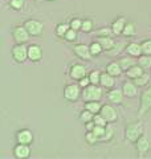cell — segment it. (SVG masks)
Listing matches in <instances>:
<instances>
[{"mask_svg": "<svg viewBox=\"0 0 151 159\" xmlns=\"http://www.w3.org/2000/svg\"><path fill=\"white\" fill-rule=\"evenodd\" d=\"M43 58V48L37 44L28 45V60L32 62H40Z\"/></svg>", "mask_w": 151, "mask_h": 159, "instance_id": "cell-11", "label": "cell"}, {"mask_svg": "<svg viewBox=\"0 0 151 159\" xmlns=\"http://www.w3.org/2000/svg\"><path fill=\"white\" fill-rule=\"evenodd\" d=\"M86 70L88 69L85 68V65H82V64H72L70 70H69V76L72 80L80 81L81 78L86 77Z\"/></svg>", "mask_w": 151, "mask_h": 159, "instance_id": "cell-9", "label": "cell"}, {"mask_svg": "<svg viewBox=\"0 0 151 159\" xmlns=\"http://www.w3.org/2000/svg\"><path fill=\"white\" fill-rule=\"evenodd\" d=\"M89 78H90V82H92L93 85H99V82H101V72L99 70L90 72Z\"/></svg>", "mask_w": 151, "mask_h": 159, "instance_id": "cell-33", "label": "cell"}, {"mask_svg": "<svg viewBox=\"0 0 151 159\" xmlns=\"http://www.w3.org/2000/svg\"><path fill=\"white\" fill-rule=\"evenodd\" d=\"M102 89H101L98 85H93L90 84L89 86L84 88V92H82V98L84 101H101L102 98Z\"/></svg>", "mask_w": 151, "mask_h": 159, "instance_id": "cell-2", "label": "cell"}, {"mask_svg": "<svg viewBox=\"0 0 151 159\" xmlns=\"http://www.w3.org/2000/svg\"><path fill=\"white\" fill-rule=\"evenodd\" d=\"M70 28L72 29H76V31H81V27H82V20L81 19H72V21H70Z\"/></svg>", "mask_w": 151, "mask_h": 159, "instance_id": "cell-39", "label": "cell"}, {"mask_svg": "<svg viewBox=\"0 0 151 159\" xmlns=\"http://www.w3.org/2000/svg\"><path fill=\"white\" fill-rule=\"evenodd\" d=\"M16 142L23 143V145H32L33 142V134L28 129H23L16 133Z\"/></svg>", "mask_w": 151, "mask_h": 159, "instance_id": "cell-14", "label": "cell"}, {"mask_svg": "<svg viewBox=\"0 0 151 159\" xmlns=\"http://www.w3.org/2000/svg\"><path fill=\"white\" fill-rule=\"evenodd\" d=\"M125 51L126 53L129 54V56H131V57H139V56H142L143 54V51H142V45L138 43H130L126 45L125 48Z\"/></svg>", "mask_w": 151, "mask_h": 159, "instance_id": "cell-16", "label": "cell"}, {"mask_svg": "<svg viewBox=\"0 0 151 159\" xmlns=\"http://www.w3.org/2000/svg\"><path fill=\"white\" fill-rule=\"evenodd\" d=\"M11 56L15 62L23 64L28 58V47H25V44H16L11 49Z\"/></svg>", "mask_w": 151, "mask_h": 159, "instance_id": "cell-5", "label": "cell"}, {"mask_svg": "<svg viewBox=\"0 0 151 159\" xmlns=\"http://www.w3.org/2000/svg\"><path fill=\"white\" fill-rule=\"evenodd\" d=\"M78 84H80V86H81V88H86V86H89L92 82H90V78H89V76H86V77H84V78L80 80Z\"/></svg>", "mask_w": 151, "mask_h": 159, "instance_id": "cell-42", "label": "cell"}, {"mask_svg": "<svg viewBox=\"0 0 151 159\" xmlns=\"http://www.w3.org/2000/svg\"><path fill=\"white\" fill-rule=\"evenodd\" d=\"M143 125L142 122H133V123H129L125 129V137L129 142L135 143L138 139L143 135Z\"/></svg>", "mask_w": 151, "mask_h": 159, "instance_id": "cell-1", "label": "cell"}, {"mask_svg": "<svg viewBox=\"0 0 151 159\" xmlns=\"http://www.w3.org/2000/svg\"><path fill=\"white\" fill-rule=\"evenodd\" d=\"M138 64L143 69L151 68V56H149V54H142V56H139L138 57Z\"/></svg>", "mask_w": 151, "mask_h": 159, "instance_id": "cell-28", "label": "cell"}, {"mask_svg": "<svg viewBox=\"0 0 151 159\" xmlns=\"http://www.w3.org/2000/svg\"><path fill=\"white\" fill-rule=\"evenodd\" d=\"M106 72L108 73H110L112 76H114V77H118V76H121L122 74V68H121V65H119V62H115V61H113V62H110L109 65L106 66Z\"/></svg>", "mask_w": 151, "mask_h": 159, "instance_id": "cell-22", "label": "cell"}, {"mask_svg": "<svg viewBox=\"0 0 151 159\" xmlns=\"http://www.w3.org/2000/svg\"><path fill=\"white\" fill-rule=\"evenodd\" d=\"M140 45H142L143 54H149V56H151V39L150 40H144Z\"/></svg>", "mask_w": 151, "mask_h": 159, "instance_id": "cell-40", "label": "cell"}, {"mask_svg": "<svg viewBox=\"0 0 151 159\" xmlns=\"http://www.w3.org/2000/svg\"><path fill=\"white\" fill-rule=\"evenodd\" d=\"M101 107H102V105L99 103V101H88L86 103H85V109L89 110V111H92L93 114L99 113Z\"/></svg>", "mask_w": 151, "mask_h": 159, "instance_id": "cell-25", "label": "cell"}, {"mask_svg": "<svg viewBox=\"0 0 151 159\" xmlns=\"http://www.w3.org/2000/svg\"><path fill=\"white\" fill-rule=\"evenodd\" d=\"M109 101L112 103H117V105H119V103H122L123 101V97L125 94L122 92V89H113V90L109 92Z\"/></svg>", "mask_w": 151, "mask_h": 159, "instance_id": "cell-18", "label": "cell"}, {"mask_svg": "<svg viewBox=\"0 0 151 159\" xmlns=\"http://www.w3.org/2000/svg\"><path fill=\"white\" fill-rule=\"evenodd\" d=\"M135 147H137L139 158H144L146 154H147L149 150H150V142H149V138H147L146 134H143V135L135 142Z\"/></svg>", "mask_w": 151, "mask_h": 159, "instance_id": "cell-12", "label": "cell"}, {"mask_svg": "<svg viewBox=\"0 0 151 159\" xmlns=\"http://www.w3.org/2000/svg\"><path fill=\"white\" fill-rule=\"evenodd\" d=\"M85 141H86L89 145H95V143L99 141V138L95 135L93 131H88V133H86V135H85Z\"/></svg>", "mask_w": 151, "mask_h": 159, "instance_id": "cell-35", "label": "cell"}, {"mask_svg": "<svg viewBox=\"0 0 151 159\" xmlns=\"http://www.w3.org/2000/svg\"><path fill=\"white\" fill-rule=\"evenodd\" d=\"M101 116H102L109 123H113L118 119V113H117V109H115L113 105L110 103H106V105H102L101 107Z\"/></svg>", "mask_w": 151, "mask_h": 159, "instance_id": "cell-8", "label": "cell"}, {"mask_svg": "<svg viewBox=\"0 0 151 159\" xmlns=\"http://www.w3.org/2000/svg\"><path fill=\"white\" fill-rule=\"evenodd\" d=\"M93 117H94V114L92 111L86 110V109L80 113V121H81L82 123H88L90 121H93Z\"/></svg>", "mask_w": 151, "mask_h": 159, "instance_id": "cell-31", "label": "cell"}, {"mask_svg": "<svg viewBox=\"0 0 151 159\" xmlns=\"http://www.w3.org/2000/svg\"><path fill=\"white\" fill-rule=\"evenodd\" d=\"M89 48H90V53H92V56H93V57L99 56V54L105 51L103 47L99 44V41H93V43L89 45Z\"/></svg>", "mask_w": 151, "mask_h": 159, "instance_id": "cell-27", "label": "cell"}, {"mask_svg": "<svg viewBox=\"0 0 151 159\" xmlns=\"http://www.w3.org/2000/svg\"><path fill=\"white\" fill-rule=\"evenodd\" d=\"M12 37L16 44H27L29 41L31 34L28 33L27 28L24 25H16L12 28Z\"/></svg>", "mask_w": 151, "mask_h": 159, "instance_id": "cell-6", "label": "cell"}, {"mask_svg": "<svg viewBox=\"0 0 151 159\" xmlns=\"http://www.w3.org/2000/svg\"><path fill=\"white\" fill-rule=\"evenodd\" d=\"M13 155L17 159H27L31 157V145H23L17 143L13 148Z\"/></svg>", "mask_w": 151, "mask_h": 159, "instance_id": "cell-13", "label": "cell"}, {"mask_svg": "<svg viewBox=\"0 0 151 159\" xmlns=\"http://www.w3.org/2000/svg\"><path fill=\"white\" fill-rule=\"evenodd\" d=\"M122 92L125 94V97H127V98H134V97H137V94H138V86H137V84H135L134 81H126L123 82V85H122Z\"/></svg>", "mask_w": 151, "mask_h": 159, "instance_id": "cell-15", "label": "cell"}, {"mask_svg": "<svg viewBox=\"0 0 151 159\" xmlns=\"http://www.w3.org/2000/svg\"><path fill=\"white\" fill-rule=\"evenodd\" d=\"M144 70H143V68L139 65V64H135L134 66H131L129 69V70H126V76H127L129 78H131V80H135L137 77H139L140 74H143Z\"/></svg>", "mask_w": 151, "mask_h": 159, "instance_id": "cell-21", "label": "cell"}, {"mask_svg": "<svg viewBox=\"0 0 151 159\" xmlns=\"http://www.w3.org/2000/svg\"><path fill=\"white\" fill-rule=\"evenodd\" d=\"M64 39L66 40V41H69V43L76 41V40H77V31H76V29L69 28V31H68L66 34L64 36Z\"/></svg>", "mask_w": 151, "mask_h": 159, "instance_id": "cell-37", "label": "cell"}, {"mask_svg": "<svg viewBox=\"0 0 151 159\" xmlns=\"http://www.w3.org/2000/svg\"><path fill=\"white\" fill-rule=\"evenodd\" d=\"M151 110V86L147 89H144L140 96V105L138 110V117L142 118L146 113H149Z\"/></svg>", "mask_w": 151, "mask_h": 159, "instance_id": "cell-3", "label": "cell"}, {"mask_svg": "<svg viewBox=\"0 0 151 159\" xmlns=\"http://www.w3.org/2000/svg\"><path fill=\"white\" fill-rule=\"evenodd\" d=\"M150 80H151V76H149V74L144 72L143 74H140L139 77H137V78H135V80H134V82L137 84V86H138V88H142V86L149 85Z\"/></svg>", "mask_w": 151, "mask_h": 159, "instance_id": "cell-26", "label": "cell"}, {"mask_svg": "<svg viewBox=\"0 0 151 159\" xmlns=\"http://www.w3.org/2000/svg\"><path fill=\"white\" fill-rule=\"evenodd\" d=\"M86 125V130L88 131H92L93 129H94V126H95V123L93 122V121H90V122H88V123H85Z\"/></svg>", "mask_w": 151, "mask_h": 159, "instance_id": "cell-43", "label": "cell"}, {"mask_svg": "<svg viewBox=\"0 0 151 159\" xmlns=\"http://www.w3.org/2000/svg\"><path fill=\"white\" fill-rule=\"evenodd\" d=\"M97 41H99V44L103 47L105 51H108V52H110L115 47V41L112 39V36H98Z\"/></svg>", "mask_w": 151, "mask_h": 159, "instance_id": "cell-20", "label": "cell"}, {"mask_svg": "<svg viewBox=\"0 0 151 159\" xmlns=\"http://www.w3.org/2000/svg\"><path fill=\"white\" fill-rule=\"evenodd\" d=\"M126 23H127V20H126L125 17H118L115 19L113 24H112V29H113V33L117 34V36H119V34H122L123 32V28L126 25Z\"/></svg>", "mask_w": 151, "mask_h": 159, "instance_id": "cell-19", "label": "cell"}, {"mask_svg": "<svg viewBox=\"0 0 151 159\" xmlns=\"http://www.w3.org/2000/svg\"><path fill=\"white\" fill-rule=\"evenodd\" d=\"M81 96V86L80 84H69L64 88V98L69 102H76Z\"/></svg>", "mask_w": 151, "mask_h": 159, "instance_id": "cell-4", "label": "cell"}, {"mask_svg": "<svg viewBox=\"0 0 151 159\" xmlns=\"http://www.w3.org/2000/svg\"><path fill=\"white\" fill-rule=\"evenodd\" d=\"M93 122L95 123V125H99V126H108V121L105 119L102 116H101V113H97V114H94V117H93Z\"/></svg>", "mask_w": 151, "mask_h": 159, "instance_id": "cell-36", "label": "cell"}, {"mask_svg": "<svg viewBox=\"0 0 151 159\" xmlns=\"http://www.w3.org/2000/svg\"><path fill=\"white\" fill-rule=\"evenodd\" d=\"M114 137V129L113 126L110 125V123H108V126H106V133H105V135L99 139V141H102V142H109V141H112Z\"/></svg>", "mask_w": 151, "mask_h": 159, "instance_id": "cell-32", "label": "cell"}, {"mask_svg": "<svg viewBox=\"0 0 151 159\" xmlns=\"http://www.w3.org/2000/svg\"><path fill=\"white\" fill-rule=\"evenodd\" d=\"M112 33H113L112 28H101L99 31L95 32L97 36H112Z\"/></svg>", "mask_w": 151, "mask_h": 159, "instance_id": "cell-41", "label": "cell"}, {"mask_svg": "<svg viewBox=\"0 0 151 159\" xmlns=\"http://www.w3.org/2000/svg\"><path fill=\"white\" fill-rule=\"evenodd\" d=\"M135 33H137L135 24L131 23V21H127V23H126V25H125V28H123L122 34L125 37H133V36H135Z\"/></svg>", "mask_w": 151, "mask_h": 159, "instance_id": "cell-23", "label": "cell"}, {"mask_svg": "<svg viewBox=\"0 0 151 159\" xmlns=\"http://www.w3.org/2000/svg\"><path fill=\"white\" fill-rule=\"evenodd\" d=\"M93 29H94V23H93V20H90V19L82 20L81 31H82L84 33H90V32H93Z\"/></svg>", "mask_w": 151, "mask_h": 159, "instance_id": "cell-29", "label": "cell"}, {"mask_svg": "<svg viewBox=\"0 0 151 159\" xmlns=\"http://www.w3.org/2000/svg\"><path fill=\"white\" fill-rule=\"evenodd\" d=\"M69 28H70L69 24L60 23V24H57V27H56V34L58 37H64L65 34H66V32L69 31Z\"/></svg>", "mask_w": 151, "mask_h": 159, "instance_id": "cell-30", "label": "cell"}, {"mask_svg": "<svg viewBox=\"0 0 151 159\" xmlns=\"http://www.w3.org/2000/svg\"><path fill=\"white\" fill-rule=\"evenodd\" d=\"M134 57H122L119 60V65H121V68H122V70H129L131 66H134L135 65V60H133Z\"/></svg>", "mask_w": 151, "mask_h": 159, "instance_id": "cell-24", "label": "cell"}, {"mask_svg": "<svg viewBox=\"0 0 151 159\" xmlns=\"http://www.w3.org/2000/svg\"><path fill=\"white\" fill-rule=\"evenodd\" d=\"M95 135H97L99 139L102 138L103 135H105V133H106V126H99V125H95L94 126V129L92 130Z\"/></svg>", "mask_w": 151, "mask_h": 159, "instance_id": "cell-38", "label": "cell"}, {"mask_svg": "<svg viewBox=\"0 0 151 159\" xmlns=\"http://www.w3.org/2000/svg\"><path fill=\"white\" fill-rule=\"evenodd\" d=\"M73 52L76 56H78L81 60H85V61H90L93 57L92 53H90L89 45H85V44H76L73 47Z\"/></svg>", "mask_w": 151, "mask_h": 159, "instance_id": "cell-10", "label": "cell"}, {"mask_svg": "<svg viewBox=\"0 0 151 159\" xmlns=\"http://www.w3.org/2000/svg\"><path fill=\"white\" fill-rule=\"evenodd\" d=\"M24 3H25V0H11L9 2V7L15 9V11H21L24 7Z\"/></svg>", "mask_w": 151, "mask_h": 159, "instance_id": "cell-34", "label": "cell"}, {"mask_svg": "<svg viewBox=\"0 0 151 159\" xmlns=\"http://www.w3.org/2000/svg\"><path fill=\"white\" fill-rule=\"evenodd\" d=\"M24 27L27 28L28 33L31 34L33 37H37V36H41L43 32H44V25L41 21L39 20H34V19H31V20H27L24 23Z\"/></svg>", "mask_w": 151, "mask_h": 159, "instance_id": "cell-7", "label": "cell"}, {"mask_svg": "<svg viewBox=\"0 0 151 159\" xmlns=\"http://www.w3.org/2000/svg\"><path fill=\"white\" fill-rule=\"evenodd\" d=\"M44 2H56V0H44Z\"/></svg>", "mask_w": 151, "mask_h": 159, "instance_id": "cell-44", "label": "cell"}, {"mask_svg": "<svg viewBox=\"0 0 151 159\" xmlns=\"http://www.w3.org/2000/svg\"><path fill=\"white\" fill-rule=\"evenodd\" d=\"M99 85L102 88H105V89L114 88V85H115V77L112 76V74L108 73V72L101 73V82H99Z\"/></svg>", "mask_w": 151, "mask_h": 159, "instance_id": "cell-17", "label": "cell"}]
</instances>
